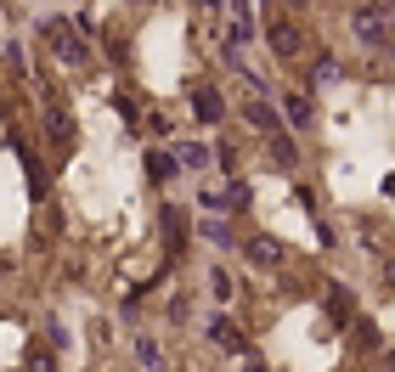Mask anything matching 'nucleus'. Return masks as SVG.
Wrapping results in <instances>:
<instances>
[{
	"label": "nucleus",
	"instance_id": "f257e3e1",
	"mask_svg": "<svg viewBox=\"0 0 395 372\" xmlns=\"http://www.w3.org/2000/svg\"><path fill=\"white\" fill-rule=\"evenodd\" d=\"M198 119H221V96L215 90H198Z\"/></svg>",
	"mask_w": 395,
	"mask_h": 372
},
{
	"label": "nucleus",
	"instance_id": "f03ea898",
	"mask_svg": "<svg viewBox=\"0 0 395 372\" xmlns=\"http://www.w3.org/2000/svg\"><path fill=\"white\" fill-rule=\"evenodd\" d=\"M248 119H254V124H260V130H277V113H271V107H265V102H248Z\"/></svg>",
	"mask_w": 395,
	"mask_h": 372
},
{
	"label": "nucleus",
	"instance_id": "7ed1b4c3",
	"mask_svg": "<svg viewBox=\"0 0 395 372\" xmlns=\"http://www.w3.org/2000/svg\"><path fill=\"white\" fill-rule=\"evenodd\" d=\"M181 164H198V169H204V164H209V147H181Z\"/></svg>",
	"mask_w": 395,
	"mask_h": 372
}]
</instances>
